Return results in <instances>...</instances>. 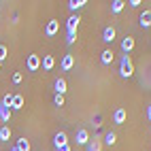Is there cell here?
I'll use <instances>...</instances> for the list:
<instances>
[{
    "label": "cell",
    "instance_id": "20",
    "mask_svg": "<svg viewBox=\"0 0 151 151\" xmlns=\"http://www.w3.org/2000/svg\"><path fill=\"white\" fill-rule=\"evenodd\" d=\"M85 147H87V151H102V143H100V140H96V138L89 140Z\"/></svg>",
    "mask_w": 151,
    "mask_h": 151
},
{
    "label": "cell",
    "instance_id": "16",
    "mask_svg": "<svg viewBox=\"0 0 151 151\" xmlns=\"http://www.w3.org/2000/svg\"><path fill=\"white\" fill-rule=\"evenodd\" d=\"M124 6H126V2L124 0H113V2H111V13H122L124 11Z\"/></svg>",
    "mask_w": 151,
    "mask_h": 151
},
{
    "label": "cell",
    "instance_id": "21",
    "mask_svg": "<svg viewBox=\"0 0 151 151\" xmlns=\"http://www.w3.org/2000/svg\"><path fill=\"white\" fill-rule=\"evenodd\" d=\"M17 149H19V151H30V140H28L26 136H22V138L17 140Z\"/></svg>",
    "mask_w": 151,
    "mask_h": 151
},
{
    "label": "cell",
    "instance_id": "25",
    "mask_svg": "<svg viewBox=\"0 0 151 151\" xmlns=\"http://www.w3.org/2000/svg\"><path fill=\"white\" fill-rule=\"evenodd\" d=\"M53 104H55V106H64V96L55 94V96H53Z\"/></svg>",
    "mask_w": 151,
    "mask_h": 151
},
{
    "label": "cell",
    "instance_id": "24",
    "mask_svg": "<svg viewBox=\"0 0 151 151\" xmlns=\"http://www.w3.org/2000/svg\"><path fill=\"white\" fill-rule=\"evenodd\" d=\"M11 100H13V94H4V98H2V102H0V104H4V106L11 109Z\"/></svg>",
    "mask_w": 151,
    "mask_h": 151
},
{
    "label": "cell",
    "instance_id": "22",
    "mask_svg": "<svg viewBox=\"0 0 151 151\" xmlns=\"http://www.w3.org/2000/svg\"><path fill=\"white\" fill-rule=\"evenodd\" d=\"M104 143H106L109 147H113V145L117 143V134H115V132H106V134H104Z\"/></svg>",
    "mask_w": 151,
    "mask_h": 151
},
{
    "label": "cell",
    "instance_id": "1",
    "mask_svg": "<svg viewBox=\"0 0 151 151\" xmlns=\"http://www.w3.org/2000/svg\"><path fill=\"white\" fill-rule=\"evenodd\" d=\"M132 75H134V64H132V58H130V55H122V60H119V77L130 79Z\"/></svg>",
    "mask_w": 151,
    "mask_h": 151
},
{
    "label": "cell",
    "instance_id": "28",
    "mask_svg": "<svg viewBox=\"0 0 151 151\" xmlns=\"http://www.w3.org/2000/svg\"><path fill=\"white\" fill-rule=\"evenodd\" d=\"M100 126H102V124H100V115H96L94 117V128H100Z\"/></svg>",
    "mask_w": 151,
    "mask_h": 151
},
{
    "label": "cell",
    "instance_id": "33",
    "mask_svg": "<svg viewBox=\"0 0 151 151\" xmlns=\"http://www.w3.org/2000/svg\"><path fill=\"white\" fill-rule=\"evenodd\" d=\"M0 66H2V64H0Z\"/></svg>",
    "mask_w": 151,
    "mask_h": 151
},
{
    "label": "cell",
    "instance_id": "5",
    "mask_svg": "<svg viewBox=\"0 0 151 151\" xmlns=\"http://www.w3.org/2000/svg\"><path fill=\"white\" fill-rule=\"evenodd\" d=\"M75 140H77V145H87L89 143V132L85 128H79L75 132Z\"/></svg>",
    "mask_w": 151,
    "mask_h": 151
},
{
    "label": "cell",
    "instance_id": "27",
    "mask_svg": "<svg viewBox=\"0 0 151 151\" xmlns=\"http://www.w3.org/2000/svg\"><path fill=\"white\" fill-rule=\"evenodd\" d=\"M75 41H77V34H66V43L68 45H73Z\"/></svg>",
    "mask_w": 151,
    "mask_h": 151
},
{
    "label": "cell",
    "instance_id": "9",
    "mask_svg": "<svg viewBox=\"0 0 151 151\" xmlns=\"http://www.w3.org/2000/svg\"><path fill=\"white\" fill-rule=\"evenodd\" d=\"M126 119H128V113H126V109H117L115 113H113V122H115L117 126L126 124Z\"/></svg>",
    "mask_w": 151,
    "mask_h": 151
},
{
    "label": "cell",
    "instance_id": "15",
    "mask_svg": "<svg viewBox=\"0 0 151 151\" xmlns=\"http://www.w3.org/2000/svg\"><path fill=\"white\" fill-rule=\"evenodd\" d=\"M113 51H111V49H104L102 53H100V62H102L104 66H109V64H113Z\"/></svg>",
    "mask_w": 151,
    "mask_h": 151
},
{
    "label": "cell",
    "instance_id": "7",
    "mask_svg": "<svg viewBox=\"0 0 151 151\" xmlns=\"http://www.w3.org/2000/svg\"><path fill=\"white\" fill-rule=\"evenodd\" d=\"M53 145H55V149L66 147V145H68V136H66V132H58V134L53 136Z\"/></svg>",
    "mask_w": 151,
    "mask_h": 151
},
{
    "label": "cell",
    "instance_id": "32",
    "mask_svg": "<svg viewBox=\"0 0 151 151\" xmlns=\"http://www.w3.org/2000/svg\"><path fill=\"white\" fill-rule=\"evenodd\" d=\"M11 151H19V149H17V145H13V147H11Z\"/></svg>",
    "mask_w": 151,
    "mask_h": 151
},
{
    "label": "cell",
    "instance_id": "3",
    "mask_svg": "<svg viewBox=\"0 0 151 151\" xmlns=\"http://www.w3.org/2000/svg\"><path fill=\"white\" fill-rule=\"evenodd\" d=\"M41 55H36V53H30L28 55V60H26V66H28V70L30 73H36L38 68H41Z\"/></svg>",
    "mask_w": 151,
    "mask_h": 151
},
{
    "label": "cell",
    "instance_id": "29",
    "mask_svg": "<svg viewBox=\"0 0 151 151\" xmlns=\"http://www.w3.org/2000/svg\"><path fill=\"white\" fill-rule=\"evenodd\" d=\"M128 4H130V6H138V4H140V0H130Z\"/></svg>",
    "mask_w": 151,
    "mask_h": 151
},
{
    "label": "cell",
    "instance_id": "23",
    "mask_svg": "<svg viewBox=\"0 0 151 151\" xmlns=\"http://www.w3.org/2000/svg\"><path fill=\"white\" fill-rule=\"evenodd\" d=\"M6 58H9V49H6V45H0V64H2Z\"/></svg>",
    "mask_w": 151,
    "mask_h": 151
},
{
    "label": "cell",
    "instance_id": "8",
    "mask_svg": "<svg viewBox=\"0 0 151 151\" xmlns=\"http://www.w3.org/2000/svg\"><path fill=\"white\" fill-rule=\"evenodd\" d=\"M66 87H68V83H66V79H55V83H53V89H55V94H60V96H64L66 94Z\"/></svg>",
    "mask_w": 151,
    "mask_h": 151
},
{
    "label": "cell",
    "instance_id": "31",
    "mask_svg": "<svg viewBox=\"0 0 151 151\" xmlns=\"http://www.w3.org/2000/svg\"><path fill=\"white\" fill-rule=\"evenodd\" d=\"M58 151H70V145H66V147H62V149H58Z\"/></svg>",
    "mask_w": 151,
    "mask_h": 151
},
{
    "label": "cell",
    "instance_id": "30",
    "mask_svg": "<svg viewBox=\"0 0 151 151\" xmlns=\"http://www.w3.org/2000/svg\"><path fill=\"white\" fill-rule=\"evenodd\" d=\"M147 119H149V122H151V104L147 106Z\"/></svg>",
    "mask_w": 151,
    "mask_h": 151
},
{
    "label": "cell",
    "instance_id": "12",
    "mask_svg": "<svg viewBox=\"0 0 151 151\" xmlns=\"http://www.w3.org/2000/svg\"><path fill=\"white\" fill-rule=\"evenodd\" d=\"M138 24H140V28H151V11H149V9L140 13V17H138Z\"/></svg>",
    "mask_w": 151,
    "mask_h": 151
},
{
    "label": "cell",
    "instance_id": "26",
    "mask_svg": "<svg viewBox=\"0 0 151 151\" xmlns=\"http://www.w3.org/2000/svg\"><path fill=\"white\" fill-rule=\"evenodd\" d=\"M22 79H24L22 73H15V75H13V83H15V85H17V83H22Z\"/></svg>",
    "mask_w": 151,
    "mask_h": 151
},
{
    "label": "cell",
    "instance_id": "17",
    "mask_svg": "<svg viewBox=\"0 0 151 151\" xmlns=\"http://www.w3.org/2000/svg\"><path fill=\"white\" fill-rule=\"evenodd\" d=\"M87 4V0H70V2H68V9H70V11H79V9H83Z\"/></svg>",
    "mask_w": 151,
    "mask_h": 151
},
{
    "label": "cell",
    "instance_id": "2",
    "mask_svg": "<svg viewBox=\"0 0 151 151\" xmlns=\"http://www.w3.org/2000/svg\"><path fill=\"white\" fill-rule=\"evenodd\" d=\"M79 24H81V17H79L77 13H73V15L66 19V34H77Z\"/></svg>",
    "mask_w": 151,
    "mask_h": 151
},
{
    "label": "cell",
    "instance_id": "10",
    "mask_svg": "<svg viewBox=\"0 0 151 151\" xmlns=\"http://www.w3.org/2000/svg\"><path fill=\"white\" fill-rule=\"evenodd\" d=\"M60 66H62V70H70V68L75 66V55L73 53H66L62 58V62H60Z\"/></svg>",
    "mask_w": 151,
    "mask_h": 151
},
{
    "label": "cell",
    "instance_id": "18",
    "mask_svg": "<svg viewBox=\"0 0 151 151\" xmlns=\"http://www.w3.org/2000/svg\"><path fill=\"white\" fill-rule=\"evenodd\" d=\"M9 138H11V128L4 124V126H0V140H2V143H9Z\"/></svg>",
    "mask_w": 151,
    "mask_h": 151
},
{
    "label": "cell",
    "instance_id": "13",
    "mask_svg": "<svg viewBox=\"0 0 151 151\" xmlns=\"http://www.w3.org/2000/svg\"><path fill=\"white\" fill-rule=\"evenodd\" d=\"M102 41H104V43H113V41H115V28H113V26H106V28L102 30Z\"/></svg>",
    "mask_w": 151,
    "mask_h": 151
},
{
    "label": "cell",
    "instance_id": "4",
    "mask_svg": "<svg viewBox=\"0 0 151 151\" xmlns=\"http://www.w3.org/2000/svg\"><path fill=\"white\" fill-rule=\"evenodd\" d=\"M58 32H60V22L58 19H49L47 26H45V34L47 36H55Z\"/></svg>",
    "mask_w": 151,
    "mask_h": 151
},
{
    "label": "cell",
    "instance_id": "14",
    "mask_svg": "<svg viewBox=\"0 0 151 151\" xmlns=\"http://www.w3.org/2000/svg\"><path fill=\"white\" fill-rule=\"evenodd\" d=\"M41 66H43V70H51V68L55 66V58H53V55H43Z\"/></svg>",
    "mask_w": 151,
    "mask_h": 151
},
{
    "label": "cell",
    "instance_id": "19",
    "mask_svg": "<svg viewBox=\"0 0 151 151\" xmlns=\"http://www.w3.org/2000/svg\"><path fill=\"white\" fill-rule=\"evenodd\" d=\"M0 119H2L4 124H9V119H11V109L4 106V104H0Z\"/></svg>",
    "mask_w": 151,
    "mask_h": 151
},
{
    "label": "cell",
    "instance_id": "11",
    "mask_svg": "<svg viewBox=\"0 0 151 151\" xmlns=\"http://www.w3.org/2000/svg\"><path fill=\"white\" fill-rule=\"evenodd\" d=\"M24 96L22 94H13V100H11V111H19V109H24Z\"/></svg>",
    "mask_w": 151,
    "mask_h": 151
},
{
    "label": "cell",
    "instance_id": "6",
    "mask_svg": "<svg viewBox=\"0 0 151 151\" xmlns=\"http://www.w3.org/2000/svg\"><path fill=\"white\" fill-rule=\"evenodd\" d=\"M134 45H136L134 36H126L124 41H122V51H124V55H130V51L134 49Z\"/></svg>",
    "mask_w": 151,
    "mask_h": 151
}]
</instances>
